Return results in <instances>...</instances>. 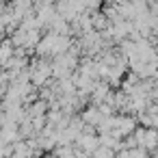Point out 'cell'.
Listing matches in <instances>:
<instances>
[{
	"label": "cell",
	"instance_id": "6da1fadb",
	"mask_svg": "<svg viewBox=\"0 0 158 158\" xmlns=\"http://www.w3.org/2000/svg\"><path fill=\"white\" fill-rule=\"evenodd\" d=\"M80 119H82L85 123H89V126H95V123L102 119V115H100V110H98L95 106H89L87 110L80 113Z\"/></svg>",
	"mask_w": 158,
	"mask_h": 158
}]
</instances>
